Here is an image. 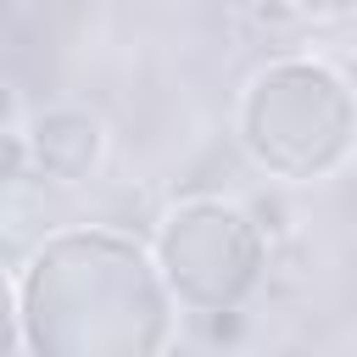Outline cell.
Instances as JSON below:
<instances>
[{
    "instance_id": "8",
    "label": "cell",
    "mask_w": 357,
    "mask_h": 357,
    "mask_svg": "<svg viewBox=\"0 0 357 357\" xmlns=\"http://www.w3.org/2000/svg\"><path fill=\"white\" fill-rule=\"evenodd\" d=\"M22 123V112H17V95H11V84H0V128H17Z\"/></svg>"
},
{
    "instance_id": "3",
    "label": "cell",
    "mask_w": 357,
    "mask_h": 357,
    "mask_svg": "<svg viewBox=\"0 0 357 357\" xmlns=\"http://www.w3.org/2000/svg\"><path fill=\"white\" fill-rule=\"evenodd\" d=\"M145 245L184 318L245 312L268 284V262H273L268 234L257 229L251 206L234 195H178L173 206H162Z\"/></svg>"
},
{
    "instance_id": "7",
    "label": "cell",
    "mask_w": 357,
    "mask_h": 357,
    "mask_svg": "<svg viewBox=\"0 0 357 357\" xmlns=\"http://www.w3.org/2000/svg\"><path fill=\"white\" fill-rule=\"evenodd\" d=\"M28 178V156H22V134L17 128H0V190Z\"/></svg>"
},
{
    "instance_id": "2",
    "label": "cell",
    "mask_w": 357,
    "mask_h": 357,
    "mask_svg": "<svg viewBox=\"0 0 357 357\" xmlns=\"http://www.w3.org/2000/svg\"><path fill=\"white\" fill-rule=\"evenodd\" d=\"M234 145L268 184H324L357 145V100L324 56H268L234 95Z\"/></svg>"
},
{
    "instance_id": "6",
    "label": "cell",
    "mask_w": 357,
    "mask_h": 357,
    "mask_svg": "<svg viewBox=\"0 0 357 357\" xmlns=\"http://www.w3.org/2000/svg\"><path fill=\"white\" fill-rule=\"evenodd\" d=\"M22 351V335H17V279L0 268V357Z\"/></svg>"
},
{
    "instance_id": "4",
    "label": "cell",
    "mask_w": 357,
    "mask_h": 357,
    "mask_svg": "<svg viewBox=\"0 0 357 357\" xmlns=\"http://www.w3.org/2000/svg\"><path fill=\"white\" fill-rule=\"evenodd\" d=\"M22 134V156H28V178L33 184H50V190H78L89 184L106 156H112V128L95 106H78V100H50V106H33L22 112L17 123Z\"/></svg>"
},
{
    "instance_id": "5",
    "label": "cell",
    "mask_w": 357,
    "mask_h": 357,
    "mask_svg": "<svg viewBox=\"0 0 357 357\" xmlns=\"http://www.w3.org/2000/svg\"><path fill=\"white\" fill-rule=\"evenodd\" d=\"M301 22H312V28H335V22H351V11H357V0H284Z\"/></svg>"
},
{
    "instance_id": "1",
    "label": "cell",
    "mask_w": 357,
    "mask_h": 357,
    "mask_svg": "<svg viewBox=\"0 0 357 357\" xmlns=\"http://www.w3.org/2000/svg\"><path fill=\"white\" fill-rule=\"evenodd\" d=\"M178 307L139 234L50 229L17 273V335L33 357H156L178 346Z\"/></svg>"
}]
</instances>
